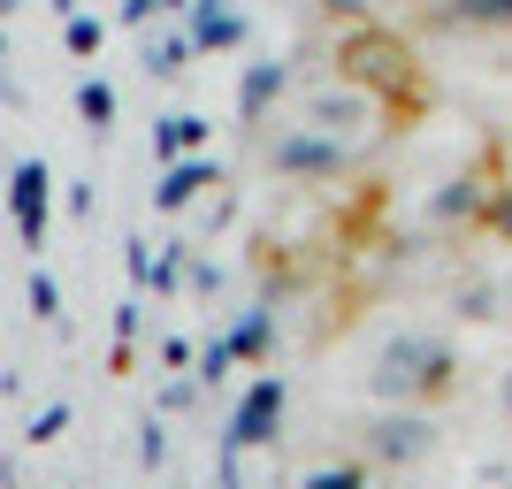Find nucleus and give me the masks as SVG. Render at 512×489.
<instances>
[{"mask_svg": "<svg viewBox=\"0 0 512 489\" xmlns=\"http://www.w3.org/2000/svg\"><path fill=\"white\" fill-rule=\"evenodd\" d=\"M291 123H306V130H321V138H337V146L367 153L390 130V100L375 85H360V77H321V85L299 92Z\"/></svg>", "mask_w": 512, "mask_h": 489, "instance_id": "f257e3e1", "label": "nucleus"}, {"mask_svg": "<svg viewBox=\"0 0 512 489\" xmlns=\"http://www.w3.org/2000/svg\"><path fill=\"white\" fill-rule=\"evenodd\" d=\"M497 298H505V306H512V268H505V283H497Z\"/></svg>", "mask_w": 512, "mask_h": 489, "instance_id": "f03ea898", "label": "nucleus"}]
</instances>
